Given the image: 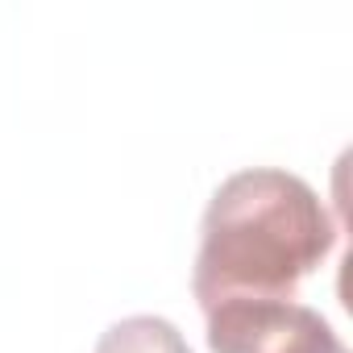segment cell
Segmentation results:
<instances>
[{
    "label": "cell",
    "instance_id": "1",
    "mask_svg": "<svg viewBox=\"0 0 353 353\" xmlns=\"http://www.w3.org/2000/svg\"><path fill=\"white\" fill-rule=\"evenodd\" d=\"M332 245L336 225L299 174L279 166L237 170L204 208L192 270L200 312L291 299Z\"/></svg>",
    "mask_w": 353,
    "mask_h": 353
},
{
    "label": "cell",
    "instance_id": "2",
    "mask_svg": "<svg viewBox=\"0 0 353 353\" xmlns=\"http://www.w3.org/2000/svg\"><path fill=\"white\" fill-rule=\"evenodd\" d=\"M204 320L212 353H349L332 324L295 299L216 307Z\"/></svg>",
    "mask_w": 353,
    "mask_h": 353
},
{
    "label": "cell",
    "instance_id": "3",
    "mask_svg": "<svg viewBox=\"0 0 353 353\" xmlns=\"http://www.w3.org/2000/svg\"><path fill=\"white\" fill-rule=\"evenodd\" d=\"M92 353H192V345L162 316H125L100 332Z\"/></svg>",
    "mask_w": 353,
    "mask_h": 353
}]
</instances>
